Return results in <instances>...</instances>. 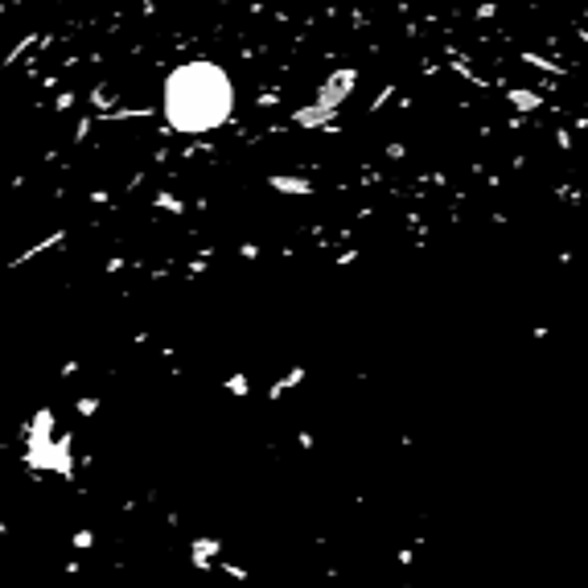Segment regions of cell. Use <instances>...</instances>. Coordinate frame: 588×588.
I'll return each mask as SVG.
<instances>
[{
  "label": "cell",
  "instance_id": "obj_1",
  "mask_svg": "<svg viewBox=\"0 0 588 588\" xmlns=\"http://www.w3.org/2000/svg\"><path fill=\"white\" fill-rule=\"evenodd\" d=\"M222 107H226V86L210 66H189L169 91V111L181 128H206L222 115Z\"/></svg>",
  "mask_w": 588,
  "mask_h": 588
}]
</instances>
